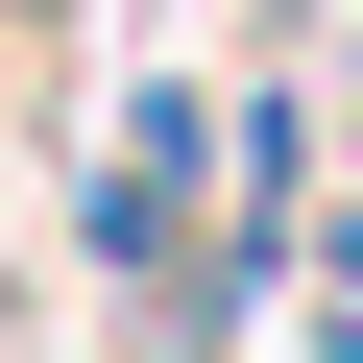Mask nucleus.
Returning <instances> with one entry per match:
<instances>
[{
	"mask_svg": "<svg viewBox=\"0 0 363 363\" xmlns=\"http://www.w3.org/2000/svg\"><path fill=\"white\" fill-rule=\"evenodd\" d=\"M97 242H121V267H169V242H194V97H145V145H121Z\"/></svg>",
	"mask_w": 363,
	"mask_h": 363,
	"instance_id": "nucleus-1",
	"label": "nucleus"
}]
</instances>
